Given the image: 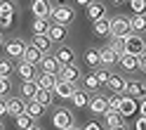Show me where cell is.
Wrapping results in <instances>:
<instances>
[{
    "label": "cell",
    "instance_id": "38",
    "mask_svg": "<svg viewBox=\"0 0 146 130\" xmlns=\"http://www.w3.org/2000/svg\"><path fill=\"white\" fill-rule=\"evenodd\" d=\"M12 69H14V64H12V62H7V59L0 62V76H3V78H10Z\"/></svg>",
    "mask_w": 146,
    "mask_h": 130
},
{
    "label": "cell",
    "instance_id": "51",
    "mask_svg": "<svg viewBox=\"0 0 146 130\" xmlns=\"http://www.w3.org/2000/svg\"><path fill=\"white\" fill-rule=\"evenodd\" d=\"M33 130H38V128H33Z\"/></svg>",
    "mask_w": 146,
    "mask_h": 130
},
{
    "label": "cell",
    "instance_id": "50",
    "mask_svg": "<svg viewBox=\"0 0 146 130\" xmlns=\"http://www.w3.org/2000/svg\"><path fill=\"white\" fill-rule=\"evenodd\" d=\"M111 130H125V125H120V128H111Z\"/></svg>",
    "mask_w": 146,
    "mask_h": 130
},
{
    "label": "cell",
    "instance_id": "7",
    "mask_svg": "<svg viewBox=\"0 0 146 130\" xmlns=\"http://www.w3.org/2000/svg\"><path fill=\"white\" fill-rule=\"evenodd\" d=\"M54 95L61 97V99H71L73 95H76V83H68V80H61L57 83V88H54Z\"/></svg>",
    "mask_w": 146,
    "mask_h": 130
},
{
    "label": "cell",
    "instance_id": "30",
    "mask_svg": "<svg viewBox=\"0 0 146 130\" xmlns=\"http://www.w3.org/2000/svg\"><path fill=\"white\" fill-rule=\"evenodd\" d=\"M130 24H132V31L134 33H144L146 31V14H134L130 19Z\"/></svg>",
    "mask_w": 146,
    "mask_h": 130
},
{
    "label": "cell",
    "instance_id": "21",
    "mask_svg": "<svg viewBox=\"0 0 146 130\" xmlns=\"http://www.w3.org/2000/svg\"><path fill=\"white\" fill-rule=\"evenodd\" d=\"M45 111H47V109H45L38 99H29V102H26V114H29V116H33V118H40V116L45 114Z\"/></svg>",
    "mask_w": 146,
    "mask_h": 130
},
{
    "label": "cell",
    "instance_id": "15",
    "mask_svg": "<svg viewBox=\"0 0 146 130\" xmlns=\"http://www.w3.org/2000/svg\"><path fill=\"white\" fill-rule=\"evenodd\" d=\"M59 83V73H40L38 76V85L45 90H54Z\"/></svg>",
    "mask_w": 146,
    "mask_h": 130
},
{
    "label": "cell",
    "instance_id": "11",
    "mask_svg": "<svg viewBox=\"0 0 146 130\" xmlns=\"http://www.w3.org/2000/svg\"><path fill=\"white\" fill-rule=\"evenodd\" d=\"M5 52H7V57H24V52H26V43L24 40H19V38H14V40H10L5 45Z\"/></svg>",
    "mask_w": 146,
    "mask_h": 130
},
{
    "label": "cell",
    "instance_id": "28",
    "mask_svg": "<svg viewBox=\"0 0 146 130\" xmlns=\"http://www.w3.org/2000/svg\"><path fill=\"white\" fill-rule=\"evenodd\" d=\"M71 102H73V107H78V109L90 107V97H87V92H85V90H76V95L71 97Z\"/></svg>",
    "mask_w": 146,
    "mask_h": 130
},
{
    "label": "cell",
    "instance_id": "41",
    "mask_svg": "<svg viewBox=\"0 0 146 130\" xmlns=\"http://www.w3.org/2000/svg\"><path fill=\"white\" fill-rule=\"evenodd\" d=\"M111 99V109L113 111H120V102H123V95H113V97H108Z\"/></svg>",
    "mask_w": 146,
    "mask_h": 130
},
{
    "label": "cell",
    "instance_id": "5",
    "mask_svg": "<svg viewBox=\"0 0 146 130\" xmlns=\"http://www.w3.org/2000/svg\"><path fill=\"white\" fill-rule=\"evenodd\" d=\"M31 10H33V14H35V19H47V17H52L54 7L50 5V0H33Z\"/></svg>",
    "mask_w": 146,
    "mask_h": 130
},
{
    "label": "cell",
    "instance_id": "20",
    "mask_svg": "<svg viewBox=\"0 0 146 130\" xmlns=\"http://www.w3.org/2000/svg\"><path fill=\"white\" fill-rule=\"evenodd\" d=\"M38 90H40L38 78H33V80H24V85H21V95L26 97V102H29V99L35 97V92H38Z\"/></svg>",
    "mask_w": 146,
    "mask_h": 130
},
{
    "label": "cell",
    "instance_id": "19",
    "mask_svg": "<svg viewBox=\"0 0 146 130\" xmlns=\"http://www.w3.org/2000/svg\"><path fill=\"white\" fill-rule=\"evenodd\" d=\"M87 17H90L92 21L104 19V17H106V7H104L102 3H90V5H87Z\"/></svg>",
    "mask_w": 146,
    "mask_h": 130
},
{
    "label": "cell",
    "instance_id": "36",
    "mask_svg": "<svg viewBox=\"0 0 146 130\" xmlns=\"http://www.w3.org/2000/svg\"><path fill=\"white\" fill-rule=\"evenodd\" d=\"M94 73H97V78H99V83H102V85H108V80H111V76H113V73L108 71L106 66H99V69H94Z\"/></svg>",
    "mask_w": 146,
    "mask_h": 130
},
{
    "label": "cell",
    "instance_id": "49",
    "mask_svg": "<svg viewBox=\"0 0 146 130\" xmlns=\"http://www.w3.org/2000/svg\"><path fill=\"white\" fill-rule=\"evenodd\" d=\"M66 130H80V128H76V125H71V128H66Z\"/></svg>",
    "mask_w": 146,
    "mask_h": 130
},
{
    "label": "cell",
    "instance_id": "29",
    "mask_svg": "<svg viewBox=\"0 0 146 130\" xmlns=\"http://www.w3.org/2000/svg\"><path fill=\"white\" fill-rule=\"evenodd\" d=\"M52 95H54V90H45V88H40L38 92H35V97H33V99H38L40 104L47 109V107L52 104Z\"/></svg>",
    "mask_w": 146,
    "mask_h": 130
},
{
    "label": "cell",
    "instance_id": "32",
    "mask_svg": "<svg viewBox=\"0 0 146 130\" xmlns=\"http://www.w3.org/2000/svg\"><path fill=\"white\" fill-rule=\"evenodd\" d=\"M33 116H29V114H21V116H17V128L19 130H33L35 125H33Z\"/></svg>",
    "mask_w": 146,
    "mask_h": 130
},
{
    "label": "cell",
    "instance_id": "26",
    "mask_svg": "<svg viewBox=\"0 0 146 130\" xmlns=\"http://www.w3.org/2000/svg\"><path fill=\"white\" fill-rule=\"evenodd\" d=\"M92 31L97 33V36H108L111 33V19H97L94 24H92Z\"/></svg>",
    "mask_w": 146,
    "mask_h": 130
},
{
    "label": "cell",
    "instance_id": "3",
    "mask_svg": "<svg viewBox=\"0 0 146 130\" xmlns=\"http://www.w3.org/2000/svg\"><path fill=\"white\" fill-rule=\"evenodd\" d=\"M52 125L57 128V130H66V128H71L73 125V114L68 109H57L52 114Z\"/></svg>",
    "mask_w": 146,
    "mask_h": 130
},
{
    "label": "cell",
    "instance_id": "6",
    "mask_svg": "<svg viewBox=\"0 0 146 130\" xmlns=\"http://www.w3.org/2000/svg\"><path fill=\"white\" fill-rule=\"evenodd\" d=\"M12 19H14V5L5 0V3L0 5V26H3V29H10Z\"/></svg>",
    "mask_w": 146,
    "mask_h": 130
},
{
    "label": "cell",
    "instance_id": "22",
    "mask_svg": "<svg viewBox=\"0 0 146 130\" xmlns=\"http://www.w3.org/2000/svg\"><path fill=\"white\" fill-rule=\"evenodd\" d=\"M104 116H106V125H108V130H111V128H120V125H125V123H123L125 116L120 114V111H113V109H111V111H106Z\"/></svg>",
    "mask_w": 146,
    "mask_h": 130
},
{
    "label": "cell",
    "instance_id": "31",
    "mask_svg": "<svg viewBox=\"0 0 146 130\" xmlns=\"http://www.w3.org/2000/svg\"><path fill=\"white\" fill-rule=\"evenodd\" d=\"M66 33H68V29H66V26L54 24L52 29H50V38H52L54 43H59V40H64V38H66Z\"/></svg>",
    "mask_w": 146,
    "mask_h": 130
},
{
    "label": "cell",
    "instance_id": "23",
    "mask_svg": "<svg viewBox=\"0 0 146 130\" xmlns=\"http://www.w3.org/2000/svg\"><path fill=\"white\" fill-rule=\"evenodd\" d=\"M120 66H123L125 71H134V69H139V57H137V54L125 52L123 57H120Z\"/></svg>",
    "mask_w": 146,
    "mask_h": 130
},
{
    "label": "cell",
    "instance_id": "14",
    "mask_svg": "<svg viewBox=\"0 0 146 130\" xmlns=\"http://www.w3.org/2000/svg\"><path fill=\"white\" fill-rule=\"evenodd\" d=\"M38 66L42 69V73H59V71H61L59 59H57V57H47V54H45V59L38 64Z\"/></svg>",
    "mask_w": 146,
    "mask_h": 130
},
{
    "label": "cell",
    "instance_id": "44",
    "mask_svg": "<svg viewBox=\"0 0 146 130\" xmlns=\"http://www.w3.org/2000/svg\"><path fill=\"white\" fill-rule=\"evenodd\" d=\"M83 130H102V123H94V121H90V123H87Z\"/></svg>",
    "mask_w": 146,
    "mask_h": 130
},
{
    "label": "cell",
    "instance_id": "2",
    "mask_svg": "<svg viewBox=\"0 0 146 130\" xmlns=\"http://www.w3.org/2000/svg\"><path fill=\"white\" fill-rule=\"evenodd\" d=\"M125 50L130 54H137V57H141L146 52V40L141 38V33H130L125 38Z\"/></svg>",
    "mask_w": 146,
    "mask_h": 130
},
{
    "label": "cell",
    "instance_id": "47",
    "mask_svg": "<svg viewBox=\"0 0 146 130\" xmlns=\"http://www.w3.org/2000/svg\"><path fill=\"white\" fill-rule=\"evenodd\" d=\"M76 3H78V5H90L92 0H76Z\"/></svg>",
    "mask_w": 146,
    "mask_h": 130
},
{
    "label": "cell",
    "instance_id": "4",
    "mask_svg": "<svg viewBox=\"0 0 146 130\" xmlns=\"http://www.w3.org/2000/svg\"><path fill=\"white\" fill-rule=\"evenodd\" d=\"M52 19H54V24H61V26L71 24L73 21V7L71 5H57L52 12Z\"/></svg>",
    "mask_w": 146,
    "mask_h": 130
},
{
    "label": "cell",
    "instance_id": "40",
    "mask_svg": "<svg viewBox=\"0 0 146 130\" xmlns=\"http://www.w3.org/2000/svg\"><path fill=\"white\" fill-rule=\"evenodd\" d=\"M10 90H12L10 78H0V92H3V97H7V95H10Z\"/></svg>",
    "mask_w": 146,
    "mask_h": 130
},
{
    "label": "cell",
    "instance_id": "8",
    "mask_svg": "<svg viewBox=\"0 0 146 130\" xmlns=\"http://www.w3.org/2000/svg\"><path fill=\"white\" fill-rule=\"evenodd\" d=\"M92 114H106V111H111V99L104 97V95H99L94 97L92 102H90V107H87Z\"/></svg>",
    "mask_w": 146,
    "mask_h": 130
},
{
    "label": "cell",
    "instance_id": "13",
    "mask_svg": "<svg viewBox=\"0 0 146 130\" xmlns=\"http://www.w3.org/2000/svg\"><path fill=\"white\" fill-rule=\"evenodd\" d=\"M54 57L59 59L61 66H66V64H76V52H73L71 48H66V45L57 48V54H54Z\"/></svg>",
    "mask_w": 146,
    "mask_h": 130
},
{
    "label": "cell",
    "instance_id": "12",
    "mask_svg": "<svg viewBox=\"0 0 146 130\" xmlns=\"http://www.w3.org/2000/svg\"><path fill=\"white\" fill-rule=\"evenodd\" d=\"M59 78H61V80H68V83H78V80H80V71H78L76 64H66V66H61Z\"/></svg>",
    "mask_w": 146,
    "mask_h": 130
},
{
    "label": "cell",
    "instance_id": "25",
    "mask_svg": "<svg viewBox=\"0 0 146 130\" xmlns=\"http://www.w3.org/2000/svg\"><path fill=\"white\" fill-rule=\"evenodd\" d=\"M127 95L144 99V97H146V85H144V83H139V80H130V85H127Z\"/></svg>",
    "mask_w": 146,
    "mask_h": 130
},
{
    "label": "cell",
    "instance_id": "45",
    "mask_svg": "<svg viewBox=\"0 0 146 130\" xmlns=\"http://www.w3.org/2000/svg\"><path fill=\"white\" fill-rule=\"evenodd\" d=\"M139 116H146V97L139 99Z\"/></svg>",
    "mask_w": 146,
    "mask_h": 130
},
{
    "label": "cell",
    "instance_id": "17",
    "mask_svg": "<svg viewBox=\"0 0 146 130\" xmlns=\"http://www.w3.org/2000/svg\"><path fill=\"white\" fill-rule=\"evenodd\" d=\"M31 43L35 45V48H40L45 54H47V50L52 48V43H54V40L50 38V33H38V36L33 33V40H31Z\"/></svg>",
    "mask_w": 146,
    "mask_h": 130
},
{
    "label": "cell",
    "instance_id": "37",
    "mask_svg": "<svg viewBox=\"0 0 146 130\" xmlns=\"http://www.w3.org/2000/svg\"><path fill=\"white\" fill-rule=\"evenodd\" d=\"M102 83H99V78H97V73L92 71L90 76H85V90H97Z\"/></svg>",
    "mask_w": 146,
    "mask_h": 130
},
{
    "label": "cell",
    "instance_id": "10",
    "mask_svg": "<svg viewBox=\"0 0 146 130\" xmlns=\"http://www.w3.org/2000/svg\"><path fill=\"white\" fill-rule=\"evenodd\" d=\"M137 111H139L137 97H132V95H123V102H120V114H123V116H134Z\"/></svg>",
    "mask_w": 146,
    "mask_h": 130
},
{
    "label": "cell",
    "instance_id": "1",
    "mask_svg": "<svg viewBox=\"0 0 146 130\" xmlns=\"http://www.w3.org/2000/svg\"><path fill=\"white\" fill-rule=\"evenodd\" d=\"M130 33H134L130 19H125V17H115V19H111V36H113V38H127Z\"/></svg>",
    "mask_w": 146,
    "mask_h": 130
},
{
    "label": "cell",
    "instance_id": "48",
    "mask_svg": "<svg viewBox=\"0 0 146 130\" xmlns=\"http://www.w3.org/2000/svg\"><path fill=\"white\" fill-rule=\"evenodd\" d=\"M111 3H113V5H120V3H123V0H111Z\"/></svg>",
    "mask_w": 146,
    "mask_h": 130
},
{
    "label": "cell",
    "instance_id": "33",
    "mask_svg": "<svg viewBox=\"0 0 146 130\" xmlns=\"http://www.w3.org/2000/svg\"><path fill=\"white\" fill-rule=\"evenodd\" d=\"M108 48H111V50L118 54V57H123V54L127 52V50H125V38H113V36H111V43H108Z\"/></svg>",
    "mask_w": 146,
    "mask_h": 130
},
{
    "label": "cell",
    "instance_id": "43",
    "mask_svg": "<svg viewBox=\"0 0 146 130\" xmlns=\"http://www.w3.org/2000/svg\"><path fill=\"white\" fill-rule=\"evenodd\" d=\"M0 114H10V99H3V102H0Z\"/></svg>",
    "mask_w": 146,
    "mask_h": 130
},
{
    "label": "cell",
    "instance_id": "18",
    "mask_svg": "<svg viewBox=\"0 0 146 130\" xmlns=\"http://www.w3.org/2000/svg\"><path fill=\"white\" fill-rule=\"evenodd\" d=\"M127 85H130V80H125L123 76H111V80H108V88H111L115 95H123V92H127Z\"/></svg>",
    "mask_w": 146,
    "mask_h": 130
},
{
    "label": "cell",
    "instance_id": "34",
    "mask_svg": "<svg viewBox=\"0 0 146 130\" xmlns=\"http://www.w3.org/2000/svg\"><path fill=\"white\" fill-rule=\"evenodd\" d=\"M50 21L47 19H33V33L38 36V33H50Z\"/></svg>",
    "mask_w": 146,
    "mask_h": 130
},
{
    "label": "cell",
    "instance_id": "9",
    "mask_svg": "<svg viewBox=\"0 0 146 130\" xmlns=\"http://www.w3.org/2000/svg\"><path fill=\"white\" fill-rule=\"evenodd\" d=\"M24 62H31V64H35V66H38V64L45 59V52L40 50V48H35V45L31 43V45H26V52H24V57H21Z\"/></svg>",
    "mask_w": 146,
    "mask_h": 130
},
{
    "label": "cell",
    "instance_id": "16",
    "mask_svg": "<svg viewBox=\"0 0 146 130\" xmlns=\"http://www.w3.org/2000/svg\"><path fill=\"white\" fill-rule=\"evenodd\" d=\"M85 64H87V66L90 69H99V66H102V52H99V50H94V48H90V50H85Z\"/></svg>",
    "mask_w": 146,
    "mask_h": 130
},
{
    "label": "cell",
    "instance_id": "39",
    "mask_svg": "<svg viewBox=\"0 0 146 130\" xmlns=\"http://www.w3.org/2000/svg\"><path fill=\"white\" fill-rule=\"evenodd\" d=\"M130 7H132L134 14H144V10H146V0H130Z\"/></svg>",
    "mask_w": 146,
    "mask_h": 130
},
{
    "label": "cell",
    "instance_id": "27",
    "mask_svg": "<svg viewBox=\"0 0 146 130\" xmlns=\"http://www.w3.org/2000/svg\"><path fill=\"white\" fill-rule=\"evenodd\" d=\"M10 114L17 118V116H21V114H26V102L21 99V97H12L10 99Z\"/></svg>",
    "mask_w": 146,
    "mask_h": 130
},
{
    "label": "cell",
    "instance_id": "42",
    "mask_svg": "<svg viewBox=\"0 0 146 130\" xmlns=\"http://www.w3.org/2000/svg\"><path fill=\"white\" fill-rule=\"evenodd\" d=\"M134 130H146V116H139L134 121Z\"/></svg>",
    "mask_w": 146,
    "mask_h": 130
},
{
    "label": "cell",
    "instance_id": "24",
    "mask_svg": "<svg viewBox=\"0 0 146 130\" xmlns=\"http://www.w3.org/2000/svg\"><path fill=\"white\" fill-rule=\"evenodd\" d=\"M17 71H19L21 80H33V73H35V64H31V62H24V59H21V64L17 66Z\"/></svg>",
    "mask_w": 146,
    "mask_h": 130
},
{
    "label": "cell",
    "instance_id": "46",
    "mask_svg": "<svg viewBox=\"0 0 146 130\" xmlns=\"http://www.w3.org/2000/svg\"><path fill=\"white\" fill-rule=\"evenodd\" d=\"M139 69H141V71L146 73V52H144L141 57H139Z\"/></svg>",
    "mask_w": 146,
    "mask_h": 130
},
{
    "label": "cell",
    "instance_id": "35",
    "mask_svg": "<svg viewBox=\"0 0 146 130\" xmlns=\"http://www.w3.org/2000/svg\"><path fill=\"white\" fill-rule=\"evenodd\" d=\"M115 62H120V57H118L111 48H104L102 50V64H115Z\"/></svg>",
    "mask_w": 146,
    "mask_h": 130
}]
</instances>
